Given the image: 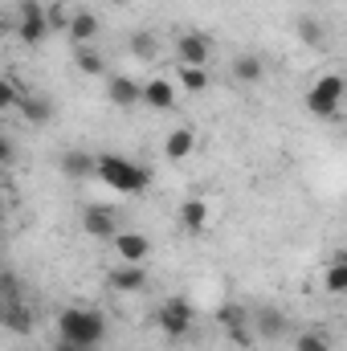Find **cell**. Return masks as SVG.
Wrapping results in <instances>:
<instances>
[{
    "label": "cell",
    "instance_id": "obj_1",
    "mask_svg": "<svg viewBox=\"0 0 347 351\" xmlns=\"http://www.w3.org/2000/svg\"><path fill=\"white\" fill-rule=\"evenodd\" d=\"M58 339H70L86 351H98L106 339V315L94 306H66L58 311Z\"/></svg>",
    "mask_w": 347,
    "mask_h": 351
},
{
    "label": "cell",
    "instance_id": "obj_2",
    "mask_svg": "<svg viewBox=\"0 0 347 351\" xmlns=\"http://www.w3.org/2000/svg\"><path fill=\"white\" fill-rule=\"evenodd\" d=\"M94 176H98L106 188L127 192V196H139V192H147V184H152V172H147L143 164H135V160H127V156H115V152L94 156Z\"/></svg>",
    "mask_w": 347,
    "mask_h": 351
},
{
    "label": "cell",
    "instance_id": "obj_3",
    "mask_svg": "<svg viewBox=\"0 0 347 351\" xmlns=\"http://www.w3.org/2000/svg\"><path fill=\"white\" fill-rule=\"evenodd\" d=\"M339 106H344V78L339 74H323L307 90V110L315 119H339Z\"/></svg>",
    "mask_w": 347,
    "mask_h": 351
},
{
    "label": "cell",
    "instance_id": "obj_4",
    "mask_svg": "<svg viewBox=\"0 0 347 351\" xmlns=\"http://www.w3.org/2000/svg\"><path fill=\"white\" fill-rule=\"evenodd\" d=\"M45 37H49L45 4H41V0H21V4H16V41L29 45V49H37Z\"/></svg>",
    "mask_w": 347,
    "mask_h": 351
},
{
    "label": "cell",
    "instance_id": "obj_5",
    "mask_svg": "<svg viewBox=\"0 0 347 351\" xmlns=\"http://www.w3.org/2000/svg\"><path fill=\"white\" fill-rule=\"evenodd\" d=\"M192 319H196L192 306H188L184 298H176V294L156 306V327H160L168 339H188V335H192Z\"/></svg>",
    "mask_w": 347,
    "mask_h": 351
},
{
    "label": "cell",
    "instance_id": "obj_6",
    "mask_svg": "<svg viewBox=\"0 0 347 351\" xmlns=\"http://www.w3.org/2000/svg\"><path fill=\"white\" fill-rule=\"evenodd\" d=\"M217 323L229 331V339L237 343V348H250L254 343V327H250V311L241 306V302H225V306H217Z\"/></svg>",
    "mask_w": 347,
    "mask_h": 351
},
{
    "label": "cell",
    "instance_id": "obj_7",
    "mask_svg": "<svg viewBox=\"0 0 347 351\" xmlns=\"http://www.w3.org/2000/svg\"><path fill=\"white\" fill-rule=\"evenodd\" d=\"M82 233L98 237V241H110L119 233V213L110 204H86L82 208Z\"/></svg>",
    "mask_w": 347,
    "mask_h": 351
},
{
    "label": "cell",
    "instance_id": "obj_8",
    "mask_svg": "<svg viewBox=\"0 0 347 351\" xmlns=\"http://www.w3.org/2000/svg\"><path fill=\"white\" fill-rule=\"evenodd\" d=\"M0 327L12 331V335H33L37 319H33V306L25 298H12V302H0Z\"/></svg>",
    "mask_w": 347,
    "mask_h": 351
},
{
    "label": "cell",
    "instance_id": "obj_9",
    "mask_svg": "<svg viewBox=\"0 0 347 351\" xmlns=\"http://www.w3.org/2000/svg\"><path fill=\"white\" fill-rule=\"evenodd\" d=\"M176 58H180V66H204L213 58V41L204 33H180L176 37Z\"/></svg>",
    "mask_w": 347,
    "mask_h": 351
},
{
    "label": "cell",
    "instance_id": "obj_10",
    "mask_svg": "<svg viewBox=\"0 0 347 351\" xmlns=\"http://www.w3.org/2000/svg\"><path fill=\"white\" fill-rule=\"evenodd\" d=\"M110 241H115V254H119V262L143 265L147 258H152V241H147L143 233H135V229H131V233H123V229H119Z\"/></svg>",
    "mask_w": 347,
    "mask_h": 351
},
{
    "label": "cell",
    "instance_id": "obj_11",
    "mask_svg": "<svg viewBox=\"0 0 347 351\" xmlns=\"http://www.w3.org/2000/svg\"><path fill=\"white\" fill-rule=\"evenodd\" d=\"M250 327H254V339H282L290 323H286V315L278 306H258L250 315Z\"/></svg>",
    "mask_w": 347,
    "mask_h": 351
},
{
    "label": "cell",
    "instance_id": "obj_12",
    "mask_svg": "<svg viewBox=\"0 0 347 351\" xmlns=\"http://www.w3.org/2000/svg\"><path fill=\"white\" fill-rule=\"evenodd\" d=\"M16 106H21V119H25V123H33V127L53 123V98H45V94H29V90H21Z\"/></svg>",
    "mask_w": 347,
    "mask_h": 351
},
{
    "label": "cell",
    "instance_id": "obj_13",
    "mask_svg": "<svg viewBox=\"0 0 347 351\" xmlns=\"http://www.w3.org/2000/svg\"><path fill=\"white\" fill-rule=\"evenodd\" d=\"M106 282H110V290H119V294H135V290L147 286V269L135 265V262H123L106 274Z\"/></svg>",
    "mask_w": 347,
    "mask_h": 351
},
{
    "label": "cell",
    "instance_id": "obj_14",
    "mask_svg": "<svg viewBox=\"0 0 347 351\" xmlns=\"http://www.w3.org/2000/svg\"><path fill=\"white\" fill-rule=\"evenodd\" d=\"M139 102L152 106V110H172L176 106V86L168 82V78H147V82L139 86Z\"/></svg>",
    "mask_w": 347,
    "mask_h": 351
},
{
    "label": "cell",
    "instance_id": "obj_15",
    "mask_svg": "<svg viewBox=\"0 0 347 351\" xmlns=\"http://www.w3.org/2000/svg\"><path fill=\"white\" fill-rule=\"evenodd\" d=\"M106 98H110L119 110H135V106H139V82L127 78V74H115V78H106Z\"/></svg>",
    "mask_w": 347,
    "mask_h": 351
},
{
    "label": "cell",
    "instance_id": "obj_16",
    "mask_svg": "<svg viewBox=\"0 0 347 351\" xmlns=\"http://www.w3.org/2000/svg\"><path fill=\"white\" fill-rule=\"evenodd\" d=\"M98 16L86 12V8H78V12H70V25H66V37H70V45H90L94 37H98Z\"/></svg>",
    "mask_w": 347,
    "mask_h": 351
},
{
    "label": "cell",
    "instance_id": "obj_17",
    "mask_svg": "<svg viewBox=\"0 0 347 351\" xmlns=\"http://www.w3.org/2000/svg\"><path fill=\"white\" fill-rule=\"evenodd\" d=\"M180 225H184V233H204V229H208V200L188 196V200L180 204Z\"/></svg>",
    "mask_w": 347,
    "mask_h": 351
},
{
    "label": "cell",
    "instance_id": "obj_18",
    "mask_svg": "<svg viewBox=\"0 0 347 351\" xmlns=\"http://www.w3.org/2000/svg\"><path fill=\"white\" fill-rule=\"evenodd\" d=\"M62 176L66 180H86V176H94V156H90L86 147L62 152Z\"/></svg>",
    "mask_w": 347,
    "mask_h": 351
},
{
    "label": "cell",
    "instance_id": "obj_19",
    "mask_svg": "<svg viewBox=\"0 0 347 351\" xmlns=\"http://www.w3.org/2000/svg\"><path fill=\"white\" fill-rule=\"evenodd\" d=\"M233 78L241 86H258L261 78H265V62H261L258 53H237L233 58Z\"/></svg>",
    "mask_w": 347,
    "mask_h": 351
},
{
    "label": "cell",
    "instance_id": "obj_20",
    "mask_svg": "<svg viewBox=\"0 0 347 351\" xmlns=\"http://www.w3.org/2000/svg\"><path fill=\"white\" fill-rule=\"evenodd\" d=\"M192 147H196V131H192V127H176L172 135L164 139V156H168L172 164L188 160V156H192Z\"/></svg>",
    "mask_w": 347,
    "mask_h": 351
},
{
    "label": "cell",
    "instance_id": "obj_21",
    "mask_svg": "<svg viewBox=\"0 0 347 351\" xmlns=\"http://www.w3.org/2000/svg\"><path fill=\"white\" fill-rule=\"evenodd\" d=\"M74 66H78L86 78H102V74H106V58H102L94 45H74Z\"/></svg>",
    "mask_w": 347,
    "mask_h": 351
},
{
    "label": "cell",
    "instance_id": "obj_22",
    "mask_svg": "<svg viewBox=\"0 0 347 351\" xmlns=\"http://www.w3.org/2000/svg\"><path fill=\"white\" fill-rule=\"evenodd\" d=\"M180 82H184V90H192V94H200V90H208V70L204 66H180Z\"/></svg>",
    "mask_w": 347,
    "mask_h": 351
},
{
    "label": "cell",
    "instance_id": "obj_23",
    "mask_svg": "<svg viewBox=\"0 0 347 351\" xmlns=\"http://www.w3.org/2000/svg\"><path fill=\"white\" fill-rule=\"evenodd\" d=\"M298 37H302V45L319 49V45L327 41V29H323L319 21H311V16H307V21H298Z\"/></svg>",
    "mask_w": 347,
    "mask_h": 351
},
{
    "label": "cell",
    "instance_id": "obj_24",
    "mask_svg": "<svg viewBox=\"0 0 347 351\" xmlns=\"http://www.w3.org/2000/svg\"><path fill=\"white\" fill-rule=\"evenodd\" d=\"M294 351H331V339H327V331H302L294 339Z\"/></svg>",
    "mask_w": 347,
    "mask_h": 351
},
{
    "label": "cell",
    "instance_id": "obj_25",
    "mask_svg": "<svg viewBox=\"0 0 347 351\" xmlns=\"http://www.w3.org/2000/svg\"><path fill=\"white\" fill-rule=\"evenodd\" d=\"M323 282H327V290H331V294H344V290H347V262H344V258H335V262L327 265V278H323Z\"/></svg>",
    "mask_w": 347,
    "mask_h": 351
},
{
    "label": "cell",
    "instance_id": "obj_26",
    "mask_svg": "<svg viewBox=\"0 0 347 351\" xmlns=\"http://www.w3.org/2000/svg\"><path fill=\"white\" fill-rule=\"evenodd\" d=\"M45 25H49V33H66L70 8H66V4H49V8H45Z\"/></svg>",
    "mask_w": 347,
    "mask_h": 351
},
{
    "label": "cell",
    "instance_id": "obj_27",
    "mask_svg": "<svg viewBox=\"0 0 347 351\" xmlns=\"http://www.w3.org/2000/svg\"><path fill=\"white\" fill-rule=\"evenodd\" d=\"M12 298H25V286H21V278L16 274H0V302H12Z\"/></svg>",
    "mask_w": 347,
    "mask_h": 351
},
{
    "label": "cell",
    "instance_id": "obj_28",
    "mask_svg": "<svg viewBox=\"0 0 347 351\" xmlns=\"http://www.w3.org/2000/svg\"><path fill=\"white\" fill-rule=\"evenodd\" d=\"M131 53L143 58V62H152V58H156V37H152V33H135V37H131Z\"/></svg>",
    "mask_w": 347,
    "mask_h": 351
},
{
    "label": "cell",
    "instance_id": "obj_29",
    "mask_svg": "<svg viewBox=\"0 0 347 351\" xmlns=\"http://www.w3.org/2000/svg\"><path fill=\"white\" fill-rule=\"evenodd\" d=\"M16 98H21V86H16L8 74H0V110H12Z\"/></svg>",
    "mask_w": 347,
    "mask_h": 351
},
{
    "label": "cell",
    "instance_id": "obj_30",
    "mask_svg": "<svg viewBox=\"0 0 347 351\" xmlns=\"http://www.w3.org/2000/svg\"><path fill=\"white\" fill-rule=\"evenodd\" d=\"M12 160H16V147L8 135H0V168H12Z\"/></svg>",
    "mask_w": 347,
    "mask_h": 351
},
{
    "label": "cell",
    "instance_id": "obj_31",
    "mask_svg": "<svg viewBox=\"0 0 347 351\" xmlns=\"http://www.w3.org/2000/svg\"><path fill=\"white\" fill-rule=\"evenodd\" d=\"M53 351H86V348H78V343H70V339H53Z\"/></svg>",
    "mask_w": 347,
    "mask_h": 351
},
{
    "label": "cell",
    "instance_id": "obj_32",
    "mask_svg": "<svg viewBox=\"0 0 347 351\" xmlns=\"http://www.w3.org/2000/svg\"><path fill=\"white\" fill-rule=\"evenodd\" d=\"M4 208H8V200H4V192H0V217H4Z\"/></svg>",
    "mask_w": 347,
    "mask_h": 351
},
{
    "label": "cell",
    "instance_id": "obj_33",
    "mask_svg": "<svg viewBox=\"0 0 347 351\" xmlns=\"http://www.w3.org/2000/svg\"><path fill=\"white\" fill-rule=\"evenodd\" d=\"M106 4H119V8H123V4H131V0H106Z\"/></svg>",
    "mask_w": 347,
    "mask_h": 351
},
{
    "label": "cell",
    "instance_id": "obj_34",
    "mask_svg": "<svg viewBox=\"0 0 347 351\" xmlns=\"http://www.w3.org/2000/svg\"><path fill=\"white\" fill-rule=\"evenodd\" d=\"M241 351H250V348H241Z\"/></svg>",
    "mask_w": 347,
    "mask_h": 351
}]
</instances>
